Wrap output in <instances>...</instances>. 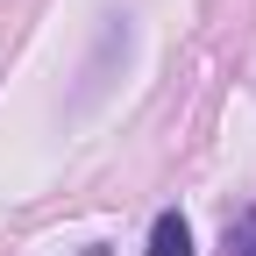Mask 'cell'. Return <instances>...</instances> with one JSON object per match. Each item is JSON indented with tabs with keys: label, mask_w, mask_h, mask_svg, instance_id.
<instances>
[{
	"label": "cell",
	"mask_w": 256,
	"mask_h": 256,
	"mask_svg": "<svg viewBox=\"0 0 256 256\" xmlns=\"http://www.w3.org/2000/svg\"><path fill=\"white\" fill-rule=\"evenodd\" d=\"M142 256H192V220L178 206H164V214L150 220V249Z\"/></svg>",
	"instance_id": "1"
},
{
	"label": "cell",
	"mask_w": 256,
	"mask_h": 256,
	"mask_svg": "<svg viewBox=\"0 0 256 256\" xmlns=\"http://www.w3.org/2000/svg\"><path fill=\"white\" fill-rule=\"evenodd\" d=\"M220 249H228V256H256V206H242V214L228 220V235H220Z\"/></svg>",
	"instance_id": "2"
}]
</instances>
